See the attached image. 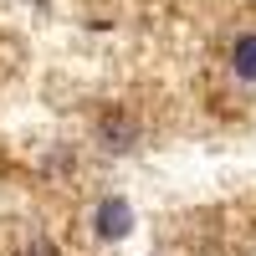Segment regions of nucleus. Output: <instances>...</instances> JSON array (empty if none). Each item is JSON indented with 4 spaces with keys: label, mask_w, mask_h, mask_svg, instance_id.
I'll list each match as a JSON object with an SVG mask.
<instances>
[{
    "label": "nucleus",
    "mask_w": 256,
    "mask_h": 256,
    "mask_svg": "<svg viewBox=\"0 0 256 256\" xmlns=\"http://www.w3.org/2000/svg\"><path fill=\"white\" fill-rule=\"evenodd\" d=\"M128 230H134V205L123 195H102L92 205V236L98 241H123Z\"/></svg>",
    "instance_id": "f257e3e1"
},
{
    "label": "nucleus",
    "mask_w": 256,
    "mask_h": 256,
    "mask_svg": "<svg viewBox=\"0 0 256 256\" xmlns=\"http://www.w3.org/2000/svg\"><path fill=\"white\" fill-rule=\"evenodd\" d=\"M98 138H102V148H113V154H118V148H134V138H138V123L128 118L123 108H108V113L98 118Z\"/></svg>",
    "instance_id": "f03ea898"
},
{
    "label": "nucleus",
    "mask_w": 256,
    "mask_h": 256,
    "mask_svg": "<svg viewBox=\"0 0 256 256\" xmlns=\"http://www.w3.org/2000/svg\"><path fill=\"white\" fill-rule=\"evenodd\" d=\"M230 77L246 82V88H256V31H241L236 41H230Z\"/></svg>",
    "instance_id": "7ed1b4c3"
},
{
    "label": "nucleus",
    "mask_w": 256,
    "mask_h": 256,
    "mask_svg": "<svg viewBox=\"0 0 256 256\" xmlns=\"http://www.w3.org/2000/svg\"><path fill=\"white\" fill-rule=\"evenodd\" d=\"M20 256H56V246H52L46 236H41V241H31V246H26V251H20Z\"/></svg>",
    "instance_id": "20e7f679"
}]
</instances>
